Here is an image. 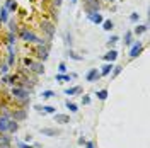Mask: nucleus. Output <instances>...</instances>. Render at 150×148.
<instances>
[{
	"label": "nucleus",
	"instance_id": "obj_1",
	"mask_svg": "<svg viewBox=\"0 0 150 148\" xmlns=\"http://www.w3.org/2000/svg\"><path fill=\"white\" fill-rule=\"evenodd\" d=\"M19 36H21V39H22V41H28V43H36V44H45V43H46L45 39L38 37L33 31H29V29H26V27H21V29H19Z\"/></svg>",
	"mask_w": 150,
	"mask_h": 148
},
{
	"label": "nucleus",
	"instance_id": "obj_2",
	"mask_svg": "<svg viewBox=\"0 0 150 148\" xmlns=\"http://www.w3.org/2000/svg\"><path fill=\"white\" fill-rule=\"evenodd\" d=\"M31 92H33V90H29V89L22 87V85H14V87H12V95H14L16 101H26V99H31Z\"/></svg>",
	"mask_w": 150,
	"mask_h": 148
},
{
	"label": "nucleus",
	"instance_id": "obj_3",
	"mask_svg": "<svg viewBox=\"0 0 150 148\" xmlns=\"http://www.w3.org/2000/svg\"><path fill=\"white\" fill-rule=\"evenodd\" d=\"M50 48H51V43L46 41L45 44H38L36 48V56H38V61H46L48 58H50Z\"/></svg>",
	"mask_w": 150,
	"mask_h": 148
},
{
	"label": "nucleus",
	"instance_id": "obj_4",
	"mask_svg": "<svg viewBox=\"0 0 150 148\" xmlns=\"http://www.w3.org/2000/svg\"><path fill=\"white\" fill-rule=\"evenodd\" d=\"M101 10V0H84V12L85 14H92Z\"/></svg>",
	"mask_w": 150,
	"mask_h": 148
},
{
	"label": "nucleus",
	"instance_id": "obj_5",
	"mask_svg": "<svg viewBox=\"0 0 150 148\" xmlns=\"http://www.w3.org/2000/svg\"><path fill=\"white\" fill-rule=\"evenodd\" d=\"M41 31L46 34L48 39H53V36H55V24L51 20H43L41 22Z\"/></svg>",
	"mask_w": 150,
	"mask_h": 148
},
{
	"label": "nucleus",
	"instance_id": "obj_6",
	"mask_svg": "<svg viewBox=\"0 0 150 148\" xmlns=\"http://www.w3.org/2000/svg\"><path fill=\"white\" fill-rule=\"evenodd\" d=\"M10 119H14V121H17V123H22V121H26L28 119V109H16V111H12L10 112Z\"/></svg>",
	"mask_w": 150,
	"mask_h": 148
},
{
	"label": "nucleus",
	"instance_id": "obj_7",
	"mask_svg": "<svg viewBox=\"0 0 150 148\" xmlns=\"http://www.w3.org/2000/svg\"><path fill=\"white\" fill-rule=\"evenodd\" d=\"M29 72H34L36 75H45V63L43 61H33V65L28 68Z\"/></svg>",
	"mask_w": 150,
	"mask_h": 148
},
{
	"label": "nucleus",
	"instance_id": "obj_8",
	"mask_svg": "<svg viewBox=\"0 0 150 148\" xmlns=\"http://www.w3.org/2000/svg\"><path fill=\"white\" fill-rule=\"evenodd\" d=\"M101 78V72L97 70V68H91L87 73H85V80L87 82H97Z\"/></svg>",
	"mask_w": 150,
	"mask_h": 148
},
{
	"label": "nucleus",
	"instance_id": "obj_9",
	"mask_svg": "<svg viewBox=\"0 0 150 148\" xmlns=\"http://www.w3.org/2000/svg\"><path fill=\"white\" fill-rule=\"evenodd\" d=\"M142 51H143V44H142L140 41H137L135 44H131V49H130V58H137V56H140Z\"/></svg>",
	"mask_w": 150,
	"mask_h": 148
},
{
	"label": "nucleus",
	"instance_id": "obj_10",
	"mask_svg": "<svg viewBox=\"0 0 150 148\" xmlns=\"http://www.w3.org/2000/svg\"><path fill=\"white\" fill-rule=\"evenodd\" d=\"M53 119H55V123H58V124H68V123H72L68 114H60V112H55V114H53Z\"/></svg>",
	"mask_w": 150,
	"mask_h": 148
},
{
	"label": "nucleus",
	"instance_id": "obj_11",
	"mask_svg": "<svg viewBox=\"0 0 150 148\" xmlns=\"http://www.w3.org/2000/svg\"><path fill=\"white\" fill-rule=\"evenodd\" d=\"M39 133H41L43 136H50V138L60 136V130H56V128H41Z\"/></svg>",
	"mask_w": 150,
	"mask_h": 148
},
{
	"label": "nucleus",
	"instance_id": "obj_12",
	"mask_svg": "<svg viewBox=\"0 0 150 148\" xmlns=\"http://www.w3.org/2000/svg\"><path fill=\"white\" fill-rule=\"evenodd\" d=\"M87 19L92 22V24H103L104 17L99 14V12H92V14H87Z\"/></svg>",
	"mask_w": 150,
	"mask_h": 148
},
{
	"label": "nucleus",
	"instance_id": "obj_13",
	"mask_svg": "<svg viewBox=\"0 0 150 148\" xmlns=\"http://www.w3.org/2000/svg\"><path fill=\"white\" fill-rule=\"evenodd\" d=\"M9 116H0V133H7V126H9Z\"/></svg>",
	"mask_w": 150,
	"mask_h": 148
},
{
	"label": "nucleus",
	"instance_id": "obj_14",
	"mask_svg": "<svg viewBox=\"0 0 150 148\" xmlns=\"http://www.w3.org/2000/svg\"><path fill=\"white\" fill-rule=\"evenodd\" d=\"M19 131V123L14 119H9V126H7V133L10 135H14V133H17Z\"/></svg>",
	"mask_w": 150,
	"mask_h": 148
},
{
	"label": "nucleus",
	"instance_id": "obj_15",
	"mask_svg": "<svg viewBox=\"0 0 150 148\" xmlns=\"http://www.w3.org/2000/svg\"><path fill=\"white\" fill-rule=\"evenodd\" d=\"M103 58L106 60V61L112 63V61H114V60L118 58V51H116V49H109V51H108V53H106V55L103 56Z\"/></svg>",
	"mask_w": 150,
	"mask_h": 148
},
{
	"label": "nucleus",
	"instance_id": "obj_16",
	"mask_svg": "<svg viewBox=\"0 0 150 148\" xmlns=\"http://www.w3.org/2000/svg\"><path fill=\"white\" fill-rule=\"evenodd\" d=\"M112 68H114V65L109 63V61H108L106 65H103V66H101V77H108V75L112 72Z\"/></svg>",
	"mask_w": 150,
	"mask_h": 148
},
{
	"label": "nucleus",
	"instance_id": "obj_17",
	"mask_svg": "<svg viewBox=\"0 0 150 148\" xmlns=\"http://www.w3.org/2000/svg\"><path fill=\"white\" fill-rule=\"evenodd\" d=\"M4 7L9 10V14L10 12H16V10H17V2H16V0H5V5H4Z\"/></svg>",
	"mask_w": 150,
	"mask_h": 148
},
{
	"label": "nucleus",
	"instance_id": "obj_18",
	"mask_svg": "<svg viewBox=\"0 0 150 148\" xmlns=\"http://www.w3.org/2000/svg\"><path fill=\"white\" fill-rule=\"evenodd\" d=\"M147 31H149V26H147V24H138L137 27L133 29V34L140 36V34H143V32H147Z\"/></svg>",
	"mask_w": 150,
	"mask_h": 148
},
{
	"label": "nucleus",
	"instance_id": "obj_19",
	"mask_svg": "<svg viewBox=\"0 0 150 148\" xmlns=\"http://www.w3.org/2000/svg\"><path fill=\"white\" fill-rule=\"evenodd\" d=\"M77 94H82V87H70V89H65V95H77Z\"/></svg>",
	"mask_w": 150,
	"mask_h": 148
},
{
	"label": "nucleus",
	"instance_id": "obj_20",
	"mask_svg": "<svg viewBox=\"0 0 150 148\" xmlns=\"http://www.w3.org/2000/svg\"><path fill=\"white\" fill-rule=\"evenodd\" d=\"M7 20H9V10L5 9V7H2L0 9V22L2 24H7Z\"/></svg>",
	"mask_w": 150,
	"mask_h": 148
},
{
	"label": "nucleus",
	"instance_id": "obj_21",
	"mask_svg": "<svg viewBox=\"0 0 150 148\" xmlns=\"http://www.w3.org/2000/svg\"><path fill=\"white\" fill-rule=\"evenodd\" d=\"M103 29H104V31H108V32H111L112 29H114V22H112L111 19L103 20Z\"/></svg>",
	"mask_w": 150,
	"mask_h": 148
},
{
	"label": "nucleus",
	"instance_id": "obj_22",
	"mask_svg": "<svg viewBox=\"0 0 150 148\" xmlns=\"http://www.w3.org/2000/svg\"><path fill=\"white\" fill-rule=\"evenodd\" d=\"M55 78H56V82H60V83H62V82H70V80H72V75H67V73H58V75L55 77Z\"/></svg>",
	"mask_w": 150,
	"mask_h": 148
},
{
	"label": "nucleus",
	"instance_id": "obj_23",
	"mask_svg": "<svg viewBox=\"0 0 150 148\" xmlns=\"http://www.w3.org/2000/svg\"><path fill=\"white\" fill-rule=\"evenodd\" d=\"M67 56H68V58H72V60H75V61H82V60H84V56L77 55V53H75V51L72 49V48L68 49V53H67Z\"/></svg>",
	"mask_w": 150,
	"mask_h": 148
},
{
	"label": "nucleus",
	"instance_id": "obj_24",
	"mask_svg": "<svg viewBox=\"0 0 150 148\" xmlns=\"http://www.w3.org/2000/svg\"><path fill=\"white\" fill-rule=\"evenodd\" d=\"M108 95H109V92H108L106 89H101V90H97V92H96V97H97L99 101H106V99H108Z\"/></svg>",
	"mask_w": 150,
	"mask_h": 148
},
{
	"label": "nucleus",
	"instance_id": "obj_25",
	"mask_svg": "<svg viewBox=\"0 0 150 148\" xmlns=\"http://www.w3.org/2000/svg\"><path fill=\"white\" fill-rule=\"evenodd\" d=\"M41 112L43 114H55L56 107H53V106H41Z\"/></svg>",
	"mask_w": 150,
	"mask_h": 148
},
{
	"label": "nucleus",
	"instance_id": "obj_26",
	"mask_svg": "<svg viewBox=\"0 0 150 148\" xmlns=\"http://www.w3.org/2000/svg\"><path fill=\"white\" fill-rule=\"evenodd\" d=\"M125 44H126V46H131V44H133V32H131V31H128V32L125 34Z\"/></svg>",
	"mask_w": 150,
	"mask_h": 148
},
{
	"label": "nucleus",
	"instance_id": "obj_27",
	"mask_svg": "<svg viewBox=\"0 0 150 148\" xmlns=\"http://www.w3.org/2000/svg\"><path fill=\"white\" fill-rule=\"evenodd\" d=\"M65 106H67V109H70V112H74V114L79 111V106H77V104H74V102H70V101H67Z\"/></svg>",
	"mask_w": 150,
	"mask_h": 148
},
{
	"label": "nucleus",
	"instance_id": "obj_28",
	"mask_svg": "<svg viewBox=\"0 0 150 148\" xmlns=\"http://www.w3.org/2000/svg\"><path fill=\"white\" fill-rule=\"evenodd\" d=\"M14 56H16V55H14V48L9 46V60H7V65H9V66L14 65Z\"/></svg>",
	"mask_w": 150,
	"mask_h": 148
},
{
	"label": "nucleus",
	"instance_id": "obj_29",
	"mask_svg": "<svg viewBox=\"0 0 150 148\" xmlns=\"http://www.w3.org/2000/svg\"><path fill=\"white\" fill-rule=\"evenodd\" d=\"M41 97H43V99H53V97H56V94L53 92V90H43Z\"/></svg>",
	"mask_w": 150,
	"mask_h": 148
},
{
	"label": "nucleus",
	"instance_id": "obj_30",
	"mask_svg": "<svg viewBox=\"0 0 150 148\" xmlns=\"http://www.w3.org/2000/svg\"><path fill=\"white\" fill-rule=\"evenodd\" d=\"M7 44H9V46H14V44H16V34H14V32H9V34H7Z\"/></svg>",
	"mask_w": 150,
	"mask_h": 148
},
{
	"label": "nucleus",
	"instance_id": "obj_31",
	"mask_svg": "<svg viewBox=\"0 0 150 148\" xmlns=\"http://www.w3.org/2000/svg\"><path fill=\"white\" fill-rule=\"evenodd\" d=\"M7 24H9V32H14V34H16V32H17V26H16V22H14V20H12V19H9V20H7Z\"/></svg>",
	"mask_w": 150,
	"mask_h": 148
},
{
	"label": "nucleus",
	"instance_id": "obj_32",
	"mask_svg": "<svg viewBox=\"0 0 150 148\" xmlns=\"http://www.w3.org/2000/svg\"><path fill=\"white\" fill-rule=\"evenodd\" d=\"M118 41H120V37H118V36H114V34H112V36L109 37V39H108V46H109V48H111V46H114V44H116Z\"/></svg>",
	"mask_w": 150,
	"mask_h": 148
},
{
	"label": "nucleus",
	"instance_id": "obj_33",
	"mask_svg": "<svg viewBox=\"0 0 150 148\" xmlns=\"http://www.w3.org/2000/svg\"><path fill=\"white\" fill-rule=\"evenodd\" d=\"M65 44L68 48H72V44H74V41H72V34H68V32H65Z\"/></svg>",
	"mask_w": 150,
	"mask_h": 148
},
{
	"label": "nucleus",
	"instance_id": "obj_34",
	"mask_svg": "<svg viewBox=\"0 0 150 148\" xmlns=\"http://www.w3.org/2000/svg\"><path fill=\"white\" fill-rule=\"evenodd\" d=\"M9 68H10V66L7 65V63H2V65H0V73H2V75H7Z\"/></svg>",
	"mask_w": 150,
	"mask_h": 148
},
{
	"label": "nucleus",
	"instance_id": "obj_35",
	"mask_svg": "<svg viewBox=\"0 0 150 148\" xmlns=\"http://www.w3.org/2000/svg\"><path fill=\"white\" fill-rule=\"evenodd\" d=\"M130 20H131V22H138V20H140V14H138V12L130 14Z\"/></svg>",
	"mask_w": 150,
	"mask_h": 148
},
{
	"label": "nucleus",
	"instance_id": "obj_36",
	"mask_svg": "<svg viewBox=\"0 0 150 148\" xmlns=\"http://www.w3.org/2000/svg\"><path fill=\"white\" fill-rule=\"evenodd\" d=\"M17 75H10V77H7V83H10V85H16V82H17Z\"/></svg>",
	"mask_w": 150,
	"mask_h": 148
},
{
	"label": "nucleus",
	"instance_id": "obj_37",
	"mask_svg": "<svg viewBox=\"0 0 150 148\" xmlns=\"http://www.w3.org/2000/svg\"><path fill=\"white\" fill-rule=\"evenodd\" d=\"M17 148H34L31 143H26V141H17Z\"/></svg>",
	"mask_w": 150,
	"mask_h": 148
},
{
	"label": "nucleus",
	"instance_id": "obj_38",
	"mask_svg": "<svg viewBox=\"0 0 150 148\" xmlns=\"http://www.w3.org/2000/svg\"><path fill=\"white\" fill-rule=\"evenodd\" d=\"M33 61H34L33 58H24V60H22V63H24V66H26V68H29V66L33 65Z\"/></svg>",
	"mask_w": 150,
	"mask_h": 148
},
{
	"label": "nucleus",
	"instance_id": "obj_39",
	"mask_svg": "<svg viewBox=\"0 0 150 148\" xmlns=\"http://www.w3.org/2000/svg\"><path fill=\"white\" fill-rule=\"evenodd\" d=\"M91 102H92V99H91L89 95H82V104H84V106H89Z\"/></svg>",
	"mask_w": 150,
	"mask_h": 148
},
{
	"label": "nucleus",
	"instance_id": "obj_40",
	"mask_svg": "<svg viewBox=\"0 0 150 148\" xmlns=\"http://www.w3.org/2000/svg\"><path fill=\"white\" fill-rule=\"evenodd\" d=\"M121 70H123V66H114L112 68V77H118V75L121 73Z\"/></svg>",
	"mask_w": 150,
	"mask_h": 148
},
{
	"label": "nucleus",
	"instance_id": "obj_41",
	"mask_svg": "<svg viewBox=\"0 0 150 148\" xmlns=\"http://www.w3.org/2000/svg\"><path fill=\"white\" fill-rule=\"evenodd\" d=\"M58 72H60V73H65L67 72V65L65 63H60V65H58Z\"/></svg>",
	"mask_w": 150,
	"mask_h": 148
},
{
	"label": "nucleus",
	"instance_id": "obj_42",
	"mask_svg": "<svg viewBox=\"0 0 150 148\" xmlns=\"http://www.w3.org/2000/svg\"><path fill=\"white\" fill-rule=\"evenodd\" d=\"M0 148H12V143H5V141H0Z\"/></svg>",
	"mask_w": 150,
	"mask_h": 148
},
{
	"label": "nucleus",
	"instance_id": "obj_43",
	"mask_svg": "<svg viewBox=\"0 0 150 148\" xmlns=\"http://www.w3.org/2000/svg\"><path fill=\"white\" fill-rule=\"evenodd\" d=\"M85 148H96L94 141H85Z\"/></svg>",
	"mask_w": 150,
	"mask_h": 148
},
{
	"label": "nucleus",
	"instance_id": "obj_44",
	"mask_svg": "<svg viewBox=\"0 0 150 148\" xmlns=\"http://www.w3.org/2000/svg\"><path fill=\"white\" fill-rule=\"evenodd\" d=\"M77 143H79L80 147H82V145H85V138H84V136H80V138L77 140Z\"/></svg>",
	"mask_w": 150,
	"mask_h": 148
},
{
	"label": "nucleus",
	"instance_id": "obj_45",
	"mask_svg": "<svg viewBox=\"0 0 150 148\" xmlns=\"http://www.w3.org/2000/svg\"><path fill=\"white\" fill-rule=\"evenodd\" d=\"M31 140H33V136H31V135H28V136L24 138V141H26V143H31Z\"/></svg>",
	"mask_w": 150,
	"mask_h": 148
},
{
	"label": "nucleus",
	"instance_id": "obj_46",
	"mask_svg": "<svg viewBox=\"0 0 150 148\" xmlns=\"http://www.w3.org/2000/svg\"><path fill=\"white\" fill-rule=\"evenodd\" d=\"M55 5L56 7H60V5H62V0H55Z\"/></svg>",
	"mask_w": 150,
	"mask_h": 148
},
{
	"label": "nucleus",
	"instance_id": "obj_47",
	"mask_svg": "<svg viewBox=\"0 0 150 148\" xmlns=\"http://www.w3.org/2000/svg\"><path fill=\"white\" fill-rule=\"evenodd\" d=\"M106 2H114V0H106Z\"/></svg>",
	"mask_w": 150,
	"mask_h": 148
}]
</instances>
